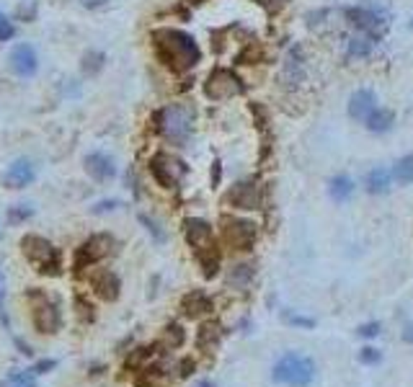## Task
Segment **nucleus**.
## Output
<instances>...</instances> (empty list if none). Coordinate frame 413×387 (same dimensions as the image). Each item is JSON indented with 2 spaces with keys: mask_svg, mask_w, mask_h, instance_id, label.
<instances>
[{
  "mask_svg": "<svg viewBox=\"0 0 413 387\" xmlns=\"http://www.w3.org/2000/svg\"><path fill=\"white\" fill-rule=\"evenodd\" d=\"M152 47H155V54L163 65L178 75L196 68L199 59H202V50H199L194 36L181 31V29H171V26L152 31Z\"/></svg>",
  "mask_w": 413,
  "mask_h": 387,
  "instance_id": "nucleus-1",
  "label": "nucleus"
},
{
  "mask_svg": "<svg viewBox=\"0 0 413 387\" xmlns=\"http://www.w3.org/2000/svg\"><path fill=\"white\" fill-rule=\"evenodd\" d=\"M155 126L166 143L184 147L194 129V109L186 103H171L155 114Z\"/></svg>",
  "mask_w": 413,
  "mask_h": 387,
  "instance_id": "nucleus-2",
  "label": "nucleus"
},
{
  "mask_svg": "<svg viewBox=\"0 0 413 387\" xmlns=\"http://www.w3.org/2000/svg\"><path fill=\"white\" fill-rule=\"evenodd\" d=\"M219 240L233 253H248L259 240V225L240 214H222L219 217Z\"/></svg>",
  "mask_w": 413,
  "mask_h": 387,
  "instance_id": "nucleus-3",
  "label": "nucleus"
},
{
  "mask_svg": "<svg viewBox=\"0 0 413 387\" xmlns=\"http://www.w3.org/2000/svg\"><path fill=\"white\" fill-rule=\"evenodd\" d=\"M315 362L300 351H287L271 367V379L287 387H307L315 379Z\"/></svg>",
  "mask_w": 413,
  "mask_h": 387,
  "instance_id": "nucleus-4",
  "label": "nucleus"
},
{
  "mask_svg": "<svg viewBox=\"0 0 413 387\" xmlns=\"http://www.w3.org/2000/svg\"><path fill=\"white\" fill-rule=\"evenodd\" d=\"M21 253L29 261L34 263L36 271H42L47 277H57L62 271V256L55 245L42 235H26L21 240Z\"/></svg>",
  "mask_w": 413,
  "mask_h": 387,
  "instance_id": "nucleus-5",
  "label": "nucleus"
},
{
  "mask_svg": "<svg viewBox=\"0 0 413 387\" xmlns=\"http://www.w3.org/2000/svg\"><path fill=\"white\" fill-rule=\"evenodd\" d=\"M29 305H31V320H34V328L39 333H57L59 330V323H62V315H59V307L57 302L52 300L50 295H44L42 289H29V295H26Z\"/></svg>",
  "mask_w": 413,
  "mask_h": 387,
  "instance_id": "nucleus-6",
  "label": "nucleus"
},
{
  "mask_svg": "<svg viewBox=\"0 0 413 387\" xmlns=\"http://www.w3.org/2000/svg\"><path fill=\"white\" fill-rule=\"evenodd\" d=\"M245 83L240 80L236 70L230 68H215L204 80V96L210 101H230L236 96H243Z\"/></svg>",
  "mask_w": 413,
  "mask_h": 387,
  "instance_id": "nucleus-7",
  "label": "nucleus"
},
{
  "mask_svg": "<svg viewBox=\"0 0 413 387\" xmlns=\"http://www.w3.org/2000/svg\"><path fill=\"white\" fill-rule=\"evenodd\" d=\"M344 16L356 31L372 34L377 36V39H382V34L388 31V13L379 8V6H372V3H359L354 8H346Z\"/></svg>",
  "mask_w": 413,
  "mask_h": 387,
  "instance_id": "nucleus-8",
  "label": "nucleus"
},
{
  "mask_svg": "<svg viewBox=\"0 0 413 387\" xmlns=\"http://www.w3.org/2000/svg\"><path fill=\"white\" fill-rule=\"evenodd\" d=\"M150 173H152V178L158 181V186H163V189H178V184L184 181L189 168H186V163L181 158L161 150L150 158Z\"/></svg>",
  "mask_w": 413,
  "mask_h": 387,
  "instance_id": "nucleus-9",
  "label": "nucleus"
},
{
  "mask_svg": "<svg viewBox=\"0 0 413 387\" xmlns=\"http://www.w3.org/2000/svg\"><path fill=\"white\" fill-rule=\"evenodd\" d=\"M279 83L287 91H300L307 83V57H305L303 44H292L287 50L279 70Z\"/></svg>",
  "mask_w": 413,
  "mask_h": 387,
  "instance_id": "nucleus-10",
  "label": "nucleus"
},
{
  "mask_svg": "<svg viewBox=\"0 0 413 387\" xmlns=\"http://www.w3.org/2000/svg\"><path fill=\"white\" fill-rule=\"evenodd\" d=\"M263 204V194H261V186L256 184V181H238L228 189L225 194V207L236 212H256L261 210Z\"/></svg>",
  "mask_w": 413,
  "mask_h": 387,
  "instance_id": "nucleus-11",
  "label": "nucleus"
},
{
  "mask_svg": "<svg viewBox=\"0 0 413 387\" xmlns=\"http://www.w3.org/2000/svg\"><path fill=\"white\" fill-rule=\"evenodd\" d=\"M184 238H186V243H189V248L194 251V256H199V253L219 245L217 235H215V228L202 217H186L184 219Z\"/></svg>",
  "mask_w": 413,
  "mask_h": 387,
  "instance_id": "nucleus-12",
  "label": "nucleus"
},
{
  "mask_svg": "<svg viewBox=\"0 0 413 387\" xmlns=\"http://www.w3.org/2000/svg\"><path fill=\"white\" fill-rule=\"evenodd\" d=\"M114 253V238L111 235H93L88 238L80 248H78L75 253V269L83 271V269H91L93 263L103 261L106 256H111Z\"/></svg>",
  "mask_w": 413,
  "mask_h": 387,
  "instance_id": "nucleus-13",
  "label": "nucleus"
},
{
  "mask_svg": "<svg viewBox=\"0 0 413 387\" xmlns=\"http://www.w3.org/2000/svg\"><path fill=\"white\" fill-rule=\"evenodd\" d=\"M215 312V300L204 289H191L181 297V315L189 320H207Z\"/></svg>",
  "mask_w": 413,
  "mask_h": 387,
  "instance_id": "nucleus-14",
  "label": "nucleus"
},
{
  "mask_svg": "<svg viewBox=\"0 0 413 387\" xmlns=\"http://www.w3.org/2000/svg\"><path fill=\"white\" fill-rule=\"evenodd\" d=\"M10 70L21 78H31L39 68V59H36V52L31 44H16L13 50H10Z\"/></svg>",
  "mask_w": 413,
  "mask_h": 387,
  "instance_id": "nucleus-15",
  "label": "nucleus"
},
{
  "mask_svg": "<svg viewBox=\"0 0 413 387\" xmlns=\"http://www.w3.org/2000/svg\"><path fill=\"white\" fill-rule=\"evenodd\" d=\"M91 286L96 297H101L103 302H114L122 292V282L111 269H99L91 274Z\"/></svg>",
  "mask_w": 413,
  "mask_h": 387,
  "instance_id": "nucleus-16",
  "label": "nucleus"
},
{
  "mask_svg": "<svg viewBox=\"0 0 413 387\" xmlns=\"http://www.w3.org/2000/svg\"><path fill=\"white\" fill-rule=\"evenodd\" d=\"M85 170H88V176L93 181L103 184V181H111L117 176V163L106 152H91V155H85Z\"/></svg>",
  "mask_w": 413,
  "mask_h": 387,
  "instance_id": "nucleus-17",
  "label": "nucleus"
},
{
  "mask_svg": "<svg viewBox=\"0 0 413 387\" xmlns=\"http://www.w3.org/2000/svg\"><path fill=\"white\" fill-rule=\"evenodd\" d=\"M222 338H225V328L219 326L217 320H202V326L196 330V349L204 353H212L217 351L219 344H222Z\"/></svg>",
  "mask_w": 413,
  "mask_h": 387,
  "instance_id": "nucleus-18",
  "label": "nucleus"
},
{
  "mask_svg": "<svg viewBox=\"0 0 413 387\" xmlns=\"http://www.w3.org/2000/svg\"><path fill=\"white\" fill-rule=\"evenodd\" d=\"M34 178H36L34 166L29 160H16L3 173V184H6V189H26V186L34 184Z\"/></svg>",
  "mask_w": 413,
  "mask_h": 387,
  "instance_id": "nucleus-19",
  "label": "nucleus"
},
{
  "mask_svg": "<svg viewBox=\"0 0 413 387\" xmlns=\"http://www.w3.org/2000/svg\"><path fill=\"white\" fill-rule=\"evenodd\" d=\"M375 109H377V96L370 88H359V91L352 93V98H349V117L352 119L367 122Z\"/></svg>",
  "mask_w": 413,
  "mask_h": 387,
  "instance_id": "nucleus-20",
  "label": "nucleus"
},
{
  "mask_svg": "<svg viewBox=\"0 0 413 387\" xmlns=\"http://www.w3.org/2000/svg\"><path fill=\"white\" fill-rule=\"evenodd\" d=\"M256 279V263L253 261H236L230 263L228 274H225V282H228L230 289H248Z\"/></svg>",
  "mask_w": 413,
  "mask_h": 387,
  "instance_id": "nucleus-21",
  "label": "nucleus"
},
{
  "mask_svg": "<svg viewBox=\"0 0 413 387\" xmlns=\"http://www.w3.org/2000/svg\"><path fill=\"white\" fill-rule=\"evenodd\" d=\"M377 36H372V34H364V31H356L352 39H349V47H346V52H349V57L352 59H364V57H370L372 52H375V47H377Z\"/></svg>",
  "mask_w": 413,
  "mask_h": 387,
  "instance_id": "nucleus-22",
  "label": "nucleus"
},
{
  "mask_svg": "<svg viewBox=\"0 0 413 387\" xmlns=\"http://www.w3.org/2000/svg\"><path fill=\"white\" fill-rule=\"evenodd\" d=\"M364 186H367V191H370L372 196H382V194H388L390 186H393V173H390L388 168H372L370 173H367Z\"/></svg>",
  "mask_w": 413,
  "mask_h": 387,
  "instance_id": "nucleus-23",
  "label": "nucleus"
},
{
  "mask_svg": "<svg viewBox=\"0 0 413 387\" xmlns=\"http://www.w3.org/2000/svg\"><path fill=\"white\" fill-rule=\"evenodd\" d=\"M194 258H196V263H199V269H202L204 279H215L219 274V269H222V251H219V245L199 253Z\"/></svg>",
  "mask_w": 413,
  "mask_h": 387,
  "instance_id": "nucleus-24",
  "label": "nucleus"
},
{
  "mask_svg": "<svg viewBox=\"0 0 413 387\" xmlns=\"http://www.w3.org/2000/svg\"><path fill=\"white\" fill-rule=\"evenodd\" d=\"M393 124H396V114L390 109H375L370 114V119L364 122V126L370 129L372 135H385V132H390L393 129Z\"/></svg>",
  "mask_w": 413,
  "mask_h": 387,
  "instance_id": "nucleus-25",
  "label": "nucleus"
},
{
  "mask_svg": "<svg viewBox=\"0 0 413 387\" xmlns=\"http://www.w3.org/2000/svg\"><path fill=\"white\" fill-rule=\"evenodd\" d=\"M186 344V328L181 326V323H168L166 328H163V336H161V346L166 349V351H176V349H181V346Z\"/></svg>",
  "mask_w": 413,
  "mask_h": 387,
  "instance_id": "nucleus-26",
  "label": "nucleus"
},
{
  "mask_svg": "<svg viewBox=\"0 0 413 387\" xmlns=\"http://www.w3.org/2000/svg\"><path fill=\"white\" fill-rule=\"evenodd\" d=\"M328 194L333 202H346L354 194V181L349 176H333L328 181Z\"/></svg>",
  "mask_w": 413,
  "mask_h": 387,
  "instance_id": "nucleus-27",
  "label": "nucleus"
},
{
  "mask_svg": "<svg viewBox=\"0 0 413 387\" xmlns=\"http://www.w3.org/2000/svg\"><path fill=\"white\" fill-rule=\"evenodd\" d=\"M393 178L398 181V186H411L413 184V152L403 155L393 168Z\"/></svg>",
  "mask_w": 413,
  "mask_h": 387,
  "instance_id": "nucleus-28",
  "label": "nucleus"
},
{
  "mask_svg": "<svg viewBox=\"0 0 413 387\" xmlns=\"http://www.w3.org/2000/svg\"><path fill=\"white\" fill-rule=\"evenodd\" d=\"M103 62H106V54H103V52H85L83 62H80V70H83V75L93 78L103 70Z\"/></svg>",
  "mask_w": 413,
  "mask_h": 387,
  "instance_id": "nucleus-29",
  "label": "nucleus"
},
{
  "mask_svg": "<svg viewBox=\"0 0 413 387\" xmlns=\"http://www.w3.org/2000/svg\"><path fill=\"white\" fill-rule=\"evenodd\" d=\"M259 59H263L261 47H259L256 42H248L243 47V52H240V54L236 57V62H238V65H256Z\"/></svg>",
  "mask_w": 413,
  "mask_h": 387,
  "instance_id": "nucleus-30",
  "label": "nucleus"
},
{
  "mask_svg": "<svg viewBox=\"0 0 413 387\" xmlns=\"http://www.w3.org/2000/svg\"><path fill=\"white\" fill-rule=\"evenodd\" d=\"M31 214H34V210H31L29 204H16V207H10L8 210V222L10 225H18V222H26Z\"/></svg>",
  "mask_w": 413,
  "mask_h": 387,
  "instance_id": "nucleus-31",
  "label": "nucleus"
},
{
  "mask_svg": "<svg viewBox=\"0 0 413 387\" xmlns=\"http://www.w3.org/2000/svg\"><path fill=\"white\" fill-rule=\"evenodd\" d=\"M196 372V359H191V356H184V359H178L176 362V374L178 379H189L191 374Z\"/></svg>",
  "mask_w": 413,
  "mask_h": 387,
  "instance_id": "nucleus-32",
  "label": "nucleus"
},
{
  "mask_svg": "<svg viewBox=\"0 0 413 387\" xmlns=\"http://www.w3.org/2000/svg\"><path fill=\"white\" fill-rule=\"evenodd\" d=\"M140 222H143L145 228H147V233H150V235L155 238L158 243H163V240H166V233H163L161 225H158V222H155L152 217H147V214H140Z\"/></svg>",
  "mask_w": 413,
  "mask_h": 387,
  "instance_id": "nucleus-33",
  "label": "nucleus"
},
{
  "mask_svg": "<svg viewBox=\"0 0 413 387\" xmlns=\"http://www.w3.org/2000/svg\"><path fill=\"white\" fill-rule=\"evenodd\" d=\"M75 307H78V318L85 320V323H91V320L96 318V312H93V305L88 302V300H83V297H78V300H75Z\"/></svg>",
  "mask_w": 413,
  "mask_h": 387,
  "instance_id": "nucleus-34",
  "label": "nucleus"
},
{
  "mask_svg": "<svg viewBox=\"0 0 413 387\" xmlns=\"http://www.w3.org/2000/svg\"><path fill=\"white\" fill-rule=\"evenodd\" d=\"M256 3H259V6H261V8L266 10L269 16H277L279 10H284V8H287V3H289V0H256Z\"/></svg>",
  "mask_w": 413,
  "mask_h": 387,
  "instance_id": "nucleus-35",
  "label": "nucleus"
},
{
  "mask_svg": "<svg viewBox=\"0 0 413 387\" xmlns=\"http://www.w3.org/2000/svg\"><path fill=\"white\" fill-rule=\"evenodd\" d=\"M379 330H382V326H379L377 320H372V323H362V326L356 328V333H359L362 338H377Z\"/></svg>",
  "mask_w": 413,
  "mask_h": 387,
  "instance_id": "nucleus-36",
  "label": "nucleus"
},
{
  "mask_svg": "<svg viewBox=\"0 0 413 387\" xmlns=\"http://www.w3.org/2000/svg\"><path fill=\"white\" fill-rule=\"evenodd\" d=\"M382 359V353L375 349V346H364L362 351H359V362L362 364H377Z\"/></svg>",
  "mask_w": 413,
  "mask_h": 387,
  "instance_id": "nucleus-37",
  "label": "nucleus"
},
{
  "mask_svg": "<svg viewBox=\"0 0 413 387\" xmlns=\"http://www.w3.org/2000/svg\"><path fill=\"white\" fill-rule=\"evenodd\" d=\"M284 320H287L289 326H297V328H312V326H315V320H312V318H303V315H289V312H284Z\"/></svg>",
  "mask_w": 413,
  "mask_h": 387,
  "instance_id": "nucleus-38",
  "label": "nucleus"
},
{
  "mask_svg": "<svg viewBox=\"0 0 413 387\" xmlns=\"http://www.w3.org/2000/svg\"><path fill=\"white\" fill-rule=\"evenodd\" d=\"M34 13H36V6L31 0L24 3V6H18V18H21V21H34Z\"/></svg>",
  "mask_w": 413,
  "mask_h": 387,
  "instance_id": "nucleus-39",
  "label": "nucleus"
},
{
  "mask_svg": "<svg viewBox=\"0 0 413 387\" xmlns=\"http://www.w3.org/2000/svg\"><path fill=\"white\" fill-rule=\"evenodd\" d=\"M10 36H13V26H10L8 18L0 13V42H3V39H10Z\"/></svg>",
  "mask_w": 413,
  "mask_h": 387,
  "instance_id": "nucleus-40",
  "label": "nucleus"
},
{
  "mask_svg": "<svg viewBox=\"0 0 413 387\" xmlns=\"http://www.w3.org/2000/svg\"><path fill=\"white\" fill-rule=\"evenodd\" d=\"M13 387H36V385H34V379H31L29 372H21V374L13 377Z\"/></svg>",
  "mask_w": 413,
  "mask_h": 387,
  "instance_id": "nucleus-41",
  "label": "nucleus"
},
{
  "mask_svg": "<svg viewBox=\"0 0 413 387\" xmlns=\"http://www.w3.org/2000/svg\"><path fill=\"white\" fill-rule=\"evenodd\" d=\"M117 207H119L117 199H106V202H99V204H96V207H93V212H96V214H101V212H114Z\"/></svg>",
  "mask_w": 413,
  "mask_h": 387,
  "instance_id": "nucleus-42",
  "label": "nucleus"
},
{
  "mask_svg": "<svg viewBox=\"0 0 413 387\" xmlns=\"http://www.w3.org/2000/svg\"><path fill=\"white\" fill-rule=\"evenodd\" d=\"M219 178H222V163L215 160L212 163V186H219Z\"/></svg>",
  "mask_w": 413,
  "mask_h": 387,
  "instance_id": "nucleus-43",
  "label": "nucleus"
},
{
  "mask_svg": "<svg viewBox=\"0 0 413 387\" xmlns=\"http://www.w3.org/2000/svg\"><path fill=\"white\" fill-rule=\"evenodd\" d=\"M57 367V362L55 359H44V362H39L34 367V372H39V374H44V372H50V370H55Z\"/></svg>",
  "mask_w": 413,
  "mask_h": 387,
  "instance_id": "nucleus-44",
  "label": "nucleus"
},
{
  "mask_svg": "<svg viewBox=\"0 0 413 387\" xmlns=\"http://www.w3.org/2000/svg\"><path fill=\"white\" fill-rule=\"evenodd\" d=\"M85 8H101V6H106L109 0H80Z\"/></svg>",
  "mask_w": 413,
  "mask_h": 387,
  "instance_id": "nucleus-45",
  "label": "nucleus"
},
{
  "mask_svg": "<svg viewBox=\"0 0 413 387\" xmlns=\"http://www.w3.org/2000/svg\"><path fill=\"white\" fill-rule=\"evenodd\" d=\"M403 341L405 344H413V323H408L403 328Z\"/></svg>",
  "mask_w": 413,
  "mask_h": 387,
  "instance_id": "nucleus-46",
  "label": "nucleus"
},
{
  "mask_svg": "<svg viewBox=\"0 0 413 387\" xmlns=\"http://www.w3.org/2000/svg\"><path fill=\"white\" fill-rule=\"evenodd\" d=\"M194 387H215V382H212V379H202V382H196Z\"/></svg>",
  "mask_w": 413,
  "mask_h": 387,
  "instance_id": "nucleus-47",
  "label": "nucleus"
},
{
  "mask_svg": "<svg viewBox=\"0 0 413 387\" xmlns=\"http://www.w3.org/2000/svg\"><path fill=\"white\" fill-rule=\"evenodd\" d=\"M0 305H3V274H0Z\"/></svg>",
  "mask_w": 413,
  "mask_h": 387,
  "instance_id": "nucleus-48",
  "label": "nucleus"
},
{
  "mask_svg": "<svg viewBox=\"0 0 413 387\" xmlns=\"http://www.w3.org/2000/svg\"><path fill=\"white\" fill-rule=\"evenodd\" d=\"M186 3H204V0H186Z\"/></svg>",
  "mask_w": 413,
  "mask_h": 387,
  "instance_id": "nucleus-49",
  "label": "nucleus"
},
{
  "mask_svg": "<svg viewBox=\"0 0 413 387\" xmlns=\"http://www.w3.org/2000/svg\"><path fill=\"white\" fill-rule=\"evenodd\" d=\"M0 235H3V228H0Z\"/></svg>",
  "mask_w": 413,
  "mask_h": 387,
  "instance_id": "nucleus-50",
  "label": "nucleus"
}]
</instances>
